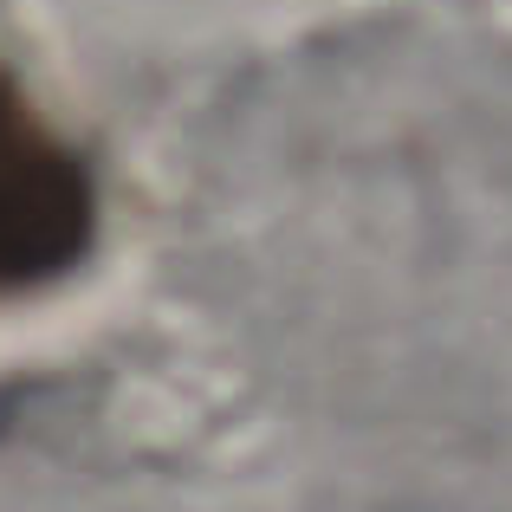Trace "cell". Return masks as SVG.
<instances>
[{
    "label": "cell",
    "instance_id": "obj_1",
    "mask_svg": "<svg viewBox=\"0 0 512 512\" xmlns=\"http://www.w3.org/2000/svg\"><path fill=\"white\" fill-rule=\"evenodd\" d=\"M85 247H91L85 169L0 85V286L52 279Z\"/></svg>",
    "mask_w": 512,
    "mask_h": 512
},
{
    "label": "cell",
    "instance_id": "obj_2",
    "mask_svg": "<svg viewBox=\"0 0 512 512\" xmlns=\"http://www.w3.org/2000/svg\"><path fill=\"white\" fill-rule=\"evenodd\" d=\"M20 402H26V389H0V435L13 428V415H20Z\"/></svg>",
    "mask_w": 512,
    "mask_h": 512
}]
</instances>
